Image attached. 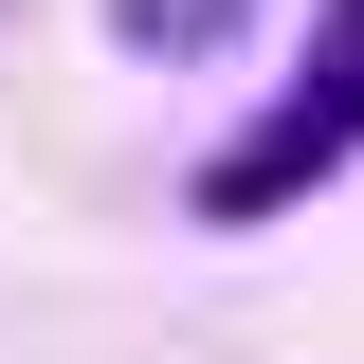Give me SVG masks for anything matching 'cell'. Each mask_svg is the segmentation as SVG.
I'll return each instance as SVG.
<instances>
[{
  "label": "cell",
  "mask_w": 364,
  "mask_h": 364,
  "mask_svg": "<svg viewBox=\"0 0 364 364\" xmlns=\"http://www.w3.org/2000/svg\"><path fill=\"white\" fill-rule=\"evenodd\" d=\"M237 18H255V0H109V37H128V55H219Z\"/></svg>",
  "instance_id": "obj_2"
},
{
  "label": "cell",
  "mask_w": 364,
  "mask_h": 364,
  "mask_svg": "<svg viewBox=\"0 0 364 364\" xmlns=\"http://www.w3.org/2000/svg\"><path fill=\"white\" fill-rule=\"evenodd\" d=\"M364 146V0H328V37H310V73L273 91L255 128L219 146V164H200V219H291V200H310L328 164H346Z\"/></svg>",
  "instance_id": "obj_1"
}]
</instances>
